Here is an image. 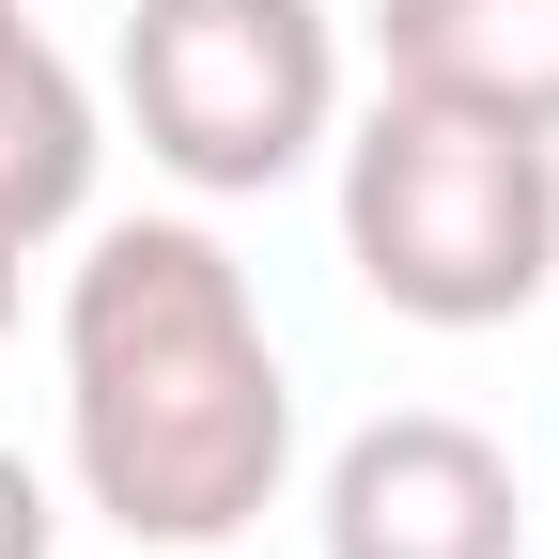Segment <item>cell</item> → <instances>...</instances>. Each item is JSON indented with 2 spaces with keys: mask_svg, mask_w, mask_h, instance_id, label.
<instances>
[{
  "mask_svg": "<svg viewBox=\"0 0 559 559\" xmlns=\"http://www.w3.org/2000/svg\"><path fill=\"white\" fill-rule=\"evenodd\" d=\"M0 342H16V249H0Z\"/></svg>",
  "mask_w": 559,
  "mask_h": 559,
  "instance_id": "cell-8",
  "label": "cell"
},
{
  "mask_svg": "<svg viewBox=\"0 0 559 559\" xmlns=\"http://www.w3.org/2000/svg\"><path fill=\"white\" fill-rule=\"evenodd\" d=\"M389 94L559 140V0H373Z\"/></svg>",
  "mask_w": 559,
  "mask_h": 559,
  "instance_id": "cell-5",
  "label": "cell"
},
{
  "mask_svg": "<svg viewBox=\"0 0 559 559\" xmlns=\"http://www.w3.org/2000/svg\"><path fill=\"white\" fill-rule=\"evenodd\" d=\"M342 264L404 326H513L559 280V140L373 94L342 140Z\"/></svg>",
  "mask_w": 559,
  "mask_h": 559,
  "instance_id": "cell-2",
  "label": "cell"
},
{
  "mask_svg": "<svg viewBox=\"0 0 559 559\" xmlns=\"http://www.w3.org/2000/svg\"><path fill=\"white\" fill-rule=\"evenodd\" d=\"M311 528H326V559H528V481L481 419L389 404L326 451Z\"/></svg>",
  "mask_w": 559,
  "mask_h": 559,
  "instance_id": "cell-4",
  "label": "cell"
},
{
  "mask_svg": "<svg viewBox=\"0 0 559 559\" xmlns=\"http://www.w3.org/2000/svg\"><path fill=\"white\" fill-rule=\"evenodd\" d=\"M62 466L124 544H234L296 466V389L249 264L202 218H109L62 264Z\"/></svg>",
  "mask_w": 559,
  "mask_h": 559,
  "instance_id": "cell-1",
  "label": "cell"
},
{
  "mask_svg": "<svg viewBox=\"0 0 559 559\" xmlns=\"http://www.w3.org/2000/svg\"><path fill=\"white\" fill-rule=\"evenodd\" d=\"M0 16H16V0H0Z\"/></svg>",
  "mask_w": 559,
  "mask_h": 559,
  "instance_id": "cell-9",
  "label": "cell"
},
{
  "mask_svg": "<svg viewBox=\"0 0 559 559\" xmlns=\"http://www.w3.org/2000/svg\"><path fill=\"white\" fill-rule=\"evenodd\" d=\"M124 124L202 202H264L342 124V16L326 0H124Z\"/></svg>",
  "mask_w": 559,
  "mask_h": 559,
  "instance_id": "cell-3",
  "label": "cell"
},
{
  "mask_svg": "<svg viewBox=\"0 0 559 559\" xmlns=\"http://www.w3.org/2000/svg\"><path fill=\"white\" fill-rule=\"evenodd\" d=\"M94 156H109L94 79H79L32 16H0V249H16V264L94 218Z\"/></svg>",
  "mask_w": 559,
  "mask_h": 559,
  "instance_id": "cell-6",
  "label": "cell"
},
{
  "mask_svg": "<svg viewBox=\"0 0 559 559\" xmlns=\"http://www.w3.org/2000/svg\"><path fill=\"white\" fill-rule=\"evenodd\" d=\"M47 544H62V513H47L32 451H0V559H47Z\"/></svg>",
  "mask_w": 559,
  "mask_h": 559,
  "instance_id": "cell-7",
  "label": "cell"
}]
</instances>
